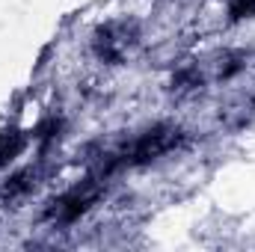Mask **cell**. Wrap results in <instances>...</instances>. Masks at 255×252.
<instances>
[{
    "instance_id": "obj_2",
    "label": "cell",
    "mask_w": 255,
    "mask_h": 252,
    "mask_svg": "<svg viewBox=\"0 0 255 252\" xmlns=\"http://www.w3.org/2000/svg\"><path fill=\"white\" fill-rule=\"evenodd\" d=\"M18 148H21V136H18V133L12 136V142H9V139H0V163H6Z\"/></svg>"
},
{
    "instance_id": "obj_1",
    "label": "cell",
    "mask_w": 255,
    "mask_h": 252,
    "mask_svg": "<svg viewBox=\"0 0 255 252\" xmlns=\"http://www.w3.org/2000/svg\"><path fill=\"white\" fill-rule=\"evenodd\" d=\"M172 145H175V133H160V130H154V133H145L142 139L133 142V148H130V154H128L125 160H148V157L163 154V151L172 148Z\"/></svg>"
}]
</instances>
